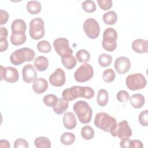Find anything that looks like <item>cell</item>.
<instances>
[{"label": "cell", "mask_w": 148, "mask_h": 148, "mask_svg": "<svg viewBox=\"0 0 148 148\" xmlns=\"http://www.w3.org/2000/svg\"><path fill=\"white\" fill-rule=\"evenodd\" d=\"M73 109L80 123L87 124L91 121L92 110L87 102L81 100L76 102Z\"/></svg>", "instance_id": "cell-1"}, {"label": "cell", "mask_w": 148, "mask_h": 148, "mask_svg": "<svg viewBox=\"0 0 148 148\" xmlns=\"http://www.w3.org/2000/svg\"><path fill=\"white\" fill-rule=\"evenodd\" d=\"M35 56V53L32 49L23 47L13 51L10 56V61L14 65H20L26 61H31Z\"/></svg>", "instance_id": "cell-2"}, {"label": "cell", "mask_w": 148, "mask_h": 148, "mask_svg": "<svg viewBox=\"0 0 148 148\" xmlns=\"http://www.w3.org/2000/svg\"><path fill=\"white\" fill-rule=\"evenodd\" d=\"M116 124V120L106 113L100 112L95 115L94 125L105 132H110Z\"/></svg>", "instance_id": "cell-3"}, {"label": "cell", "mask_w": 148, "mask_h": 148, "mask_svg": "<svg viewBox=\"0 0 148 148\" xmlns=\"http://www.w3.org/2000/svg\"><path fill=\"white\" fill-rule=\"evenodd\" d=\"M117 33L113 28H106L103 34L102 45L103 48L108 51H113L117 47Z\"/></svg>", "instance_id": "cell-4"}, {"label": "cell", "mask_w": 148, "mask_h": 148, "mask_svg": "<svg viewBox=\"0 0 148 148\" xmlns=\"http://www.w3.org/2000/svg\"><path fill=\"white\" fill-rule=\"evenodd\" d=\"M45 23L40 17H36L31 20L29 23V34L31 38L34 40L42 38L45 34Z\"/></svg>", "instance_id": "cell-5"}, {"label": "cell", "mask_w": 148, "mask_h": 148, "mask_svg": "<svg viewBox=\"0 0 148 148\" xmlns=\"http://www.w3.org/2000/svg\"><path fill=\"white\" fill-rule=\"evenodd\" d=\"M125 84L128 89L135 91L145 88L146 86L147 81L142 73H136L131 74L127 77Z\"/></svg>", "instance_id": "cell-6"}, {"label": "cell", "mask_w": 148, "mask_h": 148, "mask_svg": "<svg viewBox=\"0 0 148 148\" xmlns=\"http://www.w3.org/2000/svg\"><path fill=\"white\" fill-rule=\"evenodd\" d=\"M94 75L92 66L87 63H84L79 66L74 73V78L77 82L83 83L90 80Z\"/></svg>", "instance_id": "cell-7"}, {"label": "cell", "mask_w": 148, "mask_h": 148, "mask_svg": "<svg viewBox=\"0 0 148 148\" xmlns=\"http://www.w3.org/2000/svg\"><path fill=\"white\" fill-rule=\"evenodd\" d=\"M53 46L56 53L61 57L71 56L73 53V50L70 48L69 41L64 38H59L53 42Z\"/></svg>", "instance_id": "cell-8"}, {"label": "cell", "mask_w": 148, "mask_h": 148, "mask_svg": "<svg viewBox=\"0 0 148 148\" xmlns=\"http://www.w3.org/2000/svg\"><path fill=\"white\" fill-rule=\"evenodd\" d=\"M83 27L84 32L89 38L94 39L98 37L100 34V27L96 20L92 18H87L85 20Z\"/></svg>", "instance_id": "cell-9"}, {"label": "cell", "mask_w": 148, "mask_h": 148, "mask_svg": "<svg viewBox=\"0 0 148 148\" xmlns=\"http://www.w3.org/2000/svg\"><path fill=\"white\" fill-rule=\"evenodd\" d=\"M114 136H117L120 139L129 138L132 134V130L126 120H123L116 124L115 128L110 132Z\"/></svg>", "instance_id": "cell-10"}, {"label": "cell", "mask_w": 148, "mask_h": 148, "mask_svg": "<svg viewBox=\"0 0 148 148\" xmlns=\"http://www.w3.org/2000/svg\"><path fill=\"white\" fill-rule=\"evenodd\" d=\"M18 79L19 73L16 68L1 65V80L3 79L6 82L13 83L16 82Z\"/></svg>", "instance_id": "cell-11"}, {"label": "cell", "mask_w": 148, "mask_h": 148, "mask_svg": "<svg viewBox=\"0 0 148 148\" xmlns=\"http://www.w3.org/2000/svg\"><path fill=\"white\" fill-rule=\"evenodd\" d=\"M49 80L50 83L53 86H62L66 82L65 73L61 68H58L52 74L50 75Z\"/></svg>", "instance_id": "cell-12"}, {"label": "cell", "mask_w": 148, "mask_h": 148, "mask_svg": "<svg viewBox=\"0 0 148 148\" xmlns=\"http://www.w3.org/2000/svg\"><path fill=\"white\" fill-rule=\"evenodd\" d=\"M82 87L75 86L65 89L62 92V98L68 101H71L79 97H82Z\"/></svg>", "instance_id": "cell-13"}, {"label": "cell", "mask_w": 148, "mask_h": 148, "mask_svg": "<svg viewBox=\"0 0 148 148\" xmlns=\"http://www.w3.org/2000/svg\"><path fill=\"white\" fill-rule=\"evenodd\" d=\"M114 66L119 74L123 75L130 69L131 62L127 57L120 56L115 60Z\"/></svg>", "instance_id": "cell-14"}, {"label": "cell", "mask_w": 148, "mask_h": 148, "mask_svg": "<svg viewBox=\"0 0 148 148\" xmlns=\"http://www.w3.org/2000/svg\"><path fill=\"white\" fill-rule=\"evenodd\" d=\"M22 75L23 80L30 83L36 79L37 73L32 65L27 64L22 69Z\"/></svg>", "instance_id": "cell-15"}, {"label": "cell", "mask_w": 148, "mask_h": 148, "mask_svg": "<svg viewBox=\"0 0 148 148\" xmlns=\"http://www.w3.org/2000/svg\"><path fill=\"white\" fill-rule=\"evenodd\" d=\"M131 47L132 50L137 53L142 54L147 53V40L143 39H136L132 42Z\"/></svg>", "instance_id": "cell-16"}, {"label": "cell", "mask_w": 148, "mask_h": 148, "mask_svg": "<svg viewBox=\"0 0 148 148\" xmlns=\"http://www.w3.org/2000/svg\"><path fill=\"white\" fill-rule=\"evenodd\" d=\"M48 83L46 79L42 77L36 78L34 80L32 89L36 94H42L46 91L48 88Z\"/></svg>", "instance_id": "cell-17"}, {"label": "cell", "mask_w": 148, "mask_h": 148, "mask_svg": "<svg viewBox=\"0 0 148 148\" xmlns=\"http://www.w3.org/2000/svg\"><path fill=\"white\" fill-rule=\"evenodd\" d=\"M62 121L64 127L68 130L75 128L77 124L76 117L74 114L71 112L65 113L62 118Z\"/></svg>", "instance_id": "cell-18"}, {"label": "cell", "mask_w": 148, "mask_h": 148, "mask_svg": "<svg viewBox=\"0 0 148 148\" xmlns=\"http://www.w3.org/2000/svg\"><path fill=\"white\" fill-rule=\"evenodd\" d=\"M34 66L38 71L43 72L48 68L49 60L45 56H39L34 61Z\"/></svg>", "instance_id": "cell-19"}, {"label": "cell", "mask_w": 148, "mask_h": 148, "mask_svg": "<svg viewBox=\"0 0 148 148\" xmlns=\"http://www.w3.org/2000/svg\"><path fill=\"white\" fill-rule=\"evenodd\" d=\"M130 102L131 105L136 109L142 108L145 104V99L143 95L140 94H133L130 98Z\"/></svg>", "instance_id": "cell-20"}, {"label": "cell", "mask_w": 148, "mask_h": 148, "mask_svg": "<svg viewBox=\"0 0 148 148\" xmlns=\"http://www.w3.org/2000/svg\"><path fill=\"white\" fill-rule=\"evenodd\" d=\"M25 32H12L10 36V42L14 46L23 45L26 41Z\"/></svg>", "instance_id": "cell-21"}, {"label": "cell", "mask_w": 148, "mask_h": 148, "mask_svg": "<svg viewBox=\"0 0 148 148\" xmlns=\"http://www.w3.org/2000/svg\"><path fill=\"white\" fill-rule=\"evenodd\" d=\"M11 29L12 32H25L27 29V25L24 20L16 19L12 23Z\"/></svg>", "instance_id": "cell-22"}, {"label": "cell", "mask_w": 148, "mask_h": 148, "mask_svg": "<svg viewBox=\"0 0 148 148\" xmlns=\"http://www.w3.org/2000/svg\"><path fill=\"white\" fill-rule=\"evenodd\" d=\"M68 105V101L64 98H59L56 105L53 108V111L57 114H62L67 110Z\"/></svg>", "instance_id": "cell-23"}, {"label": "cell", "mask_w": 148, "mask_h": 148, "mask_svg": "<svg viewBox=\"0 0 148 148\" xmlns=\"http://www.w3.org/2000/svg\"><path fill=\"white\" fill-rule=\"evenodd\" d=\"M27 10L31 14L39 13L42 9L40 3L37 1H31L27 3Z\"/></svg>", "instance_id": "cell-24"}, {"label": "cell", "mask_w": 148, "mask_h": 148, "mask_svg": "<svg viewBox=\"0 0 148 148\" xmlns=\"http://www.w3.org/2000/svg\"><path fill=\"white\" fill-rule=\"evenodd\" d=\"M109 101V94L105 89H100L97 94V102L101 106H105L108 104Z\"/></svg>", "instance_id": "cell-25"}, {"label": "cell", "mask_w": 148, "mask_h": 148, "mask_svg": "<svg viewBox=\"0 0 148 148\" xmlns=\"http://www.w3.org/2000/svg\"><path fill=\"white\" fill-rule=\"evenodd\" d=\"M103 21L108 25H113L117 21V15L114 11H109L103 15Z\"/></svg>", "instance_id": "cell-26"}, {"label": "cell", "mask_w": 148, "mask_h": 148, "mask_svg": "<svg viewBox=\"0 0 148 148\" xmlns=\"http://www.w3.org/2000/svg\"><path fill=\"white\" fill-rule=\"evenodd\" d=\"M61 62L65 68L68 69H73L76 65L77 60L72 55L61 58Z\"/></svg>", "instance_id": "cell-27"}, {"label": "cell", "mask_w": 148, "mask_h": 148, "mask_svg": "<svg viewBox=\"0 0 148 148\" xmlns=\"http://www.w3.org/2000/svg\"><path fill=\"white\" fill-rule=\"evenodd\" d=\"M34 145L38 148H50L51 147V142L46 137L39 136L35 139Z\"/></svg>", "instance_id": "cell-28"}, {"label": "cell", "mask_w": 148, "mask_h": 148, "mask_svg": "<svg viewBox=\"0 0 148 148\" xmlns=\"http://www.w3.org/2000/svg\"><path fill=\"white\" fill-rule=\"evenodd\" d=\"M76 136L72 132H64L60 137L61 142L65 145H71L75 141Z\"/></svg>", "instance_id": "cell-29"}, {"label": "cell", "mask_w": 148, "mask_h": 148, "mask_svg": "<svg viewBox=\"0 0 148 148\" xmlns=\"http://www.w3.org/2000/svg\"><path fill=\"white\" fill-rule=\"evenodd\" d=\"M95 132L90 125H85L81 130V136L85 140H91L94 138Z\"/></svg>", "instance_id": "cell-30"}, {"label": "cell", "mask_w": 148, "mask_h": 148, "mask_svg": "<svg viewBox=\"0 0 148 148\" xmlns=\"http://www.w3.org/2000/svg\"><path fill=\"white\" fill-rule=\"evenodd\" d=\"M98 62L99 65L102 67L108 66L112 62V57L108 54H101L98 57Z\"/></svg>", "instance_id": "cell-31"}, {"label": "cell", "mask_w": 148, "mask_h": 148, "mask_svg": "<svg viewBox=\"0 0 148 148\" xmlns=\"http://www.w3.org/2000/svg\"><path fill=\"white\" fill-rule=\"evenodd\" d=\"M58 98L54 94H47L43 97V101L45 105L48 107L53 108L57 103Z\"/></svg>", "instance_id": "cell-32"}, {"label": "cell", "mask_w": 148, "mask_h": 148, "mask_svg": "<svg viewBox=\"0 0 148 148\" xmlns=\"http://www.w3.org/2000/svg\"><path fill=\"white\" fill-rule=\"evenodd\" d=\"M76 57L79 62H86L90 59L89 52L85 49H80L77 51Z\"/></svg>", "instance_id": "cell-33"}, {"label": "cell", "mask_w": 148, "mask_h": 148, "mask_svg": "<svg viewBox=\"0 0 148 148\" xmlns=\"http://www.w3.org/2000/svg\"><path fill=\"white\" fill-rule=\"evenodd\" d=\"M38 51L44 53H49L51 50V46L47 40H41L37 43L36 46Z\"/></svg>", "instance_id": "cell-34"}, {"label": "cell", "mask_w": 148, "mask_h": 148, "mask_svg": "<svg viewBox=\"0 0 148 148\" xmlns=\"http://www.w3.org/2000/svg\"><path fill=\"white\" fill-rule=\"evenodd\" d=\"M116 77V74L114 73V71L111 69L108 68L105 69L102 75V79L104 82L106 83H110L114 81Z\"/></svg>", "instance_id": "cell-35"}, {"label": "cell", "mask_w": 148, "mask_h": 148, "mask_svg": "<svg viewBox=\"0 0 148 148\" xmlns=\"http://www.w3.org/2000/svg\"><path fill=\"white\" fill-rule=\"evenodd\" d=\"M82 9L87 13H92L96 10L95 2L91 0L84 1L82 3Z\"/></svg>", "instance_id": "cell-36"}, {"label": "cell", "mask_w": 148, "mask_h": 148, "mask_svg": "<svg viewBox=\"0 0 148 148\" xmlns=\"http://www.w3.org/2000/svg\"><path fill=\"white\" fill-rule=\"evenodd\" d=\"M95 95L94 90L90 87L84 86L82 87V97L86 99H91Z\"/></svg>", "instance_id": "cell-37"}, {"label": "cell", "mask_w": 148, "mask_h": 148, "mask_svg": "<svg viewBox=\"0 0 148 148\" xmlns=\"http://www.w3.org/2000/svg\"><path fill=\"white\" fill-rule=\"evenodd\" d=\"M148 110H145L141 112L139 115V122L142 126L147 127L148 125Z\"/></svg>", "instance_id": "cell-38"}, {"label": "cell", "mask_w": 148, "mask_h": 148, "mask_svg": "<svg viewBox=\"0 0 148 148\" xmlns=\"http://www.w3.org/2000/svg\"><path fill=\"white\" fill-rule=\"evenodd\" d=\"M97 2L99 8L103 10L110 9L113 5L112 0H97Z\"/></svg>", "instance_id": "cell-39"}, {"label": "cell", "mask_w": 148, "mask_h": 148, "mask_svg": "<svg viewBox=\"0 0 148 148\" xmlns=\"http://www.w3.org/2000/svg\"><path fill=\"white\" fill-rule=\"evenodd\" d=\"M117 99L120 102H126L130 99V94L127 91L120 90L117 94Z\"/></svg>", "instance_id": "cell-40"}, {"label": "cell", "mask_w": 148, "mask_h": 148, "mask_svg": "<svg viewBox=\"0 0 148 148\" xmlns=\"http://www.w3.org/2000/svg\"><path fill=\"white\" fill-rule=\"evenodd\" d=\"M29 147L28 143L26 140L23 138H18L14 142V147H24L28 148Z\"/></svg>", "instance_id": "cell-41"}, {"label": "cell", "mask_w": 148, "mask_h": 148, "mask_svg": "<svg viewBox=\"0 0 148 148\" xmlns=\"http://www.w3.org/2000/svg\"><path fill=\"white\" fill-rule=\"evenodd\" d=\"M0 24L1 25H3L7 23V21H8V18H9V14L8 13L3 10H0Z\"/></svg>", "instance_id": "cell-42"}, {"label": "cell", "mask_w": 148, "mask_h": 148, "mask_svg": "<svg viewBox=\"0 0 148 148\" xmlns=\"http://www.w3.org/2000/svg\"><path fill=\"white\" fill-rule=\"evenodd\" d=\"M131 140L129 138H122L120 142V146L122 148L131 147Z\"/></svg>", "instance_id": "cell-43"}, {"label": "cell", "mask_w": 148, "mask_h": 148, "mask_svg": "<svg viewBox=\"0 0 148 148\" xmlns=\"http://www.w3.org/2000/svg\"><path fill=\"white\" fill-rule=\"evenodd\" d=\"M143 147L142 142L139 140H131V147L132 148H142Z\"/></svg>", "instance_id": "cell-44"}, {"label": "cell", "mask_w": 148, "mask_h": 148, "mask_svg": "<svg viewBox=\"0 0 148 148\" xmlns=\"http://www.w3.org/2000/svg\"><path fill=\"white\" fill-rule=\"evenodd\" d=\"M8 35V29L4 27H1L0 28V39H7Z\"/></svg>", "instance_id": "cell-45"}, {"label": "cell", "mask_w": 148, "mask_h": 148, "mask_svg": "<svg viewBox=\"0 0 148 148\" xmlns=\"http://www.w3.org/2000/svg\"><path fill=\"white\" fill-rule=\"evenodd\" d=\"M1 52L6 51L8 48V42L7 39H0Z\"/></svg>", "instance_id": "cell-46"}, {"label": "cell", "mask_w": 148, "mask_h": 148, "mask_svg": "<svg viewBox=\"0 0 148 148\" xmlns=\"http://www.w3.org/2000/svg\"><path fill=\"white\" fill-rule=\"evenodd\" d=\"M0 147H10L9 142L6 140H1Z\"/></svg>", "instance_id": "cell-47"}]
</instances>
